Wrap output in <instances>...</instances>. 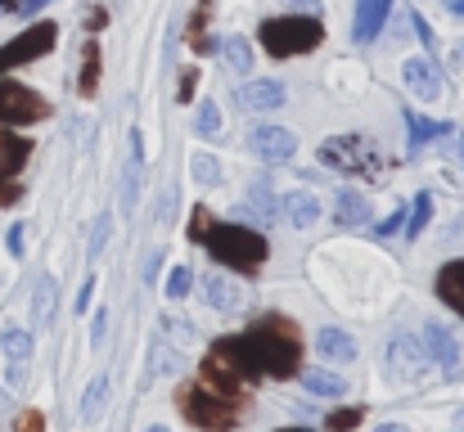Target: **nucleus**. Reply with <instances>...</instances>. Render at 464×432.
I'll use <instances>...</instances> for the list:
<instances>
[{"mask_svg":"<svg viewBox=\"0 0 464 432\" xmlns=\"http://www.w3.org/2000/svg\"><path fill=\"white\" fill-rule=\"evenodd\" d=\"M41 5H50V0H27V5H23V14H36Z\"/></svg>","mask_w":464,"mask_h":432,"instance_id":"obj_47","label":"nucleus"},{"mask_svg":"<svg viewBox=\"0 0 464 432\" xmlns=\"http://www.w3.org/2000/svg\"><path fill=\"white\" fill-rule=\"evenodd\" d=\"M315 347H320V356H324V360H338V365L356 360V338H352V333H343V329H334V324L315 333Z\"/></svg>","mask_w":464,"mask_h":432,"instance_id":"obj_16","label":"nucleus"},{"mask_svg":"<svg viewBox=\"0 0 464 432\" xmlns=\"http://www.w3.org/2000/svg\"><path fill=\"white\" fill-rule=\"evenodd\" d=\"M27 158H32V144L9 136V131H0V180H9L14 171H23Z\"/></svg>","mask_w":464,"mask_h":432,"instance_id":"obj_22","label":"nucleus"},{"mask_svg":"<svg viewBox=\"0 0 464 432\" xmlns=\"http://www.w3.org/2000/svg\"><path fill=\"white\" fill-rule=\"evenodd\" d=\"M401 82H406V91L420 95V100H438V95H442V72H438V63H433L429 54L406 59V63H401Z\"/></svg>","mask_w":464,"mask_h":432,"instance_id":"obj_10","label":"nucleus"},{"mask_svg":"<svg viewBox=\"0 0 464 432\" xmlns=\"http://www.w3.org/2000/svg\"><path fill=\"white\" fill-rule=\"evenodd\" d=\"M41 428H45V419H41L36 410H27V415L18 419V432H41Z\"/></svg>","mask_w":464,"mask_h":432,"instance_id":"obj_37","label":"nucleus"},{"mask_svg":"<svg viewBox=\"0 0 464 432\" xmlns=\"http://www.w3.org/2000/svg\"><path fill=\"white\" fill-rule=\"evenodd\" d=\"M244 207H253L262 221H280V198L271 194V180H253L244 189Z\"/></svg>","mask_w":464,"mask_h":432,"instance_id":"obj_21","label":"nucleus"},{"mask_svg":"<svg viewBox=\"0 0 464 432\" xmlns=\"http://www.w3.org/2000/svg\"><path fill=\"white\" fill-rule=\"evenodd\" d=\"M194 127H198V136H217V131H221V113H217V104H212V100H208V104H198Z\"/></svg>","mask_w":464,"mask_h":432,"instance_id":"obj_32","label":"nucleus"},{"mask_svg":"<svg viewBox=\"0 0 464 432\" xmlns=\"http://www.w3.org/2000/svg\"><path fill=\"white\" fill-rule=\"evenodd\" d=\"M109 230H113V221H109V212H100V221H95V230H91V257H100V253H104Z\"/></svg>","mask_w":464,"mask_h":432,"instance_id":"obj_33","label":"nucleus"},{"mask_svg":"<svg viewBox=\"0 0 464 432\" xmlns=\"http://www.w3.org/2000/svg\"><path fill=\"white\" fill-rule=\"evenodd\" d=\"M104 333H109V315H104V311H100V315H95V320H91V342H95V347H100V342H104Z\"/></svg>","mask_w":464,"mask_h":432,"instance_id":"obj_36","label":"nucleus"},{"mask_svg":"<svg viewBox=\"0 0 464 432\" xmlns=\"http://www.w3.org/2000/svg\"><path fill=\"white\" fill-rule=\"evenodd\" d=\"M303 383H307L311 397H343V392H347L343 379L329 374V370H303Z\"/></svg>","mask_w":464,"mask_h":432,"instance_id":"obj_25","label":"nucleus"},{"mask_svg":"<svg viewBox=\"0 0 464 432\" xmlns=\"http://www.w3.org/2000/svg\"><path fill=\"white\" fill-rule=\"evenodd\" d=\"M104 401H109V379L100 374V379H91V388H86V397H82V419L95 424V419L104 415Z\"/></svg>","mask_w":464,"mask_h":432,"instance_id":"obj_24","label":"nucleus"},{"mask_svg":"<svg viewBox=\"0 0 464 432\" xmlns=\"http://www.w3.org/2000/svg\"><path fill=\"white\" fill-rule=\"evenodd\" d=\"M257 41H262L266 54L294 59V54H307V50H315L324 41V27H320V18H307V14H298V18H271V23H262Z\"/></svg>","mask_w":464,"mask_h":432,"instance_id":"obj_5","label":"nucleus"},{"mask_svg":"<svg viewBox=\"0 0 464 432\" xmlns=\"http://www.w3.org/2000/svg\"><path fill=\"white\" fill-rule=\"evenodd\" d=\"M158 266H162V253H145V280H154Z\"/></svg>","mask_w":464,"mask_h":432,"instance_id":"obj_40","label":"nucleus"},{"mask_svg":"<svg viewBox=\"0 0 464 432\" xmlns=\"http://www.w3.org/2000/svg\"><path fill=\"white\" fill-rule=\"evenodd\" d=\"M189 239H198L217 262L253 275L266 266V239L248 226H226V221H212L208 207H194V221H189Z\"/></svg>","mask_w":464,"mask_h":432,"instance_id":"obj_2","label":"nucleus"},{"mask_svg":"<svg viewBox=\"0 0 464 432\" xmlns=\"http://www.w3.org/2000/svg\"><path fill=\"white\" fill-rule=\"evenodd\" d=\"M280 212H285L289 226L307 230V226H315V216H320V203H315V194H307V189H294V194L280 203Z\"/></svg>","mask_w":464,"mask_h":432,"instance_id":"obj_17","label":"nucleus"},{"mask_svg":"<svg viewBox=\"0 0 464 432\" xmlns=\"http://www.w3.org/2000/svg\"><path fill=\"white\" fill-rule=\"evenodd\" d=\"M54 36H59L54 23H36V27H27L23 36H14L9 45H0V72H9V68H18V63H32V59L50 54V50H54Z\"/></svg>","mask_w":464,"mask_h":432,"instance_id":"obj_7","label":"nucleus"},{"mask_svg":"<svg viewBox=\"0 0 464 432\" xmlns=\"http://www.w3.org/2000/svg\"><path fill=\"white\" fill-rule=\"evenodd\" d=\"M460 428H464V410H460Z\"/></svg>","mask_w":464,"mask_h":432,"instance_id":"obj_52","label":"nucleus"},{"mask_svg":"<svg viewBox=\"0 0 464 432\" xmlns=\"http://www.w3.org/2000/svg\"><path fill=\"white\" fill-rule=\"evenodd\" d=\"M50 118V104L18 86V82H0V127H27V122H45Z\"/></svg>","mask_w":464,"mask_h":432,"instance_id":"obj_6","label":"nucleus"},{"mask_svg":"<svg viewBox=\"0 0 464 432\" xmlns=\"http://www.w3.org/2000/svg\"><path fill=\"white\" fill-rule=\"evenodd\" d=\"M248 149H253L262 162H289V158L298 153V136L285 131V127H257V131L248 136Z\"/></svg>","mask_w":464,"mask_h":432,"instance_id":"obj_11","label":"nucleus"},{"mask_svg":"<svg viewBox=\"0 0 464 432\" xmlns=\"http://www.w3.org/2000/svg\"><path fill=\"white\" fill-rule=\"evenodd\" d=\"M438 297H442L451 311L464 315V262H447V266L438 271Z\"/></svg>","mask_w":464,"mask_h":432,"instance_id":"obj_19","label":"nucleus"},{"mask_svg":"<svg viewBox=\"0 0 464 432\" xmlns=\"http://www.w3.org/2000/svg\"><path fill=\"white\" fill-rule=\"evenodd\" d=\"M406 122H411V144L438 140V136H447V131H451L447 122H429V118H420V113H406Z\"/></svg>","mask_w":464,"mask_h":432,"instance_id":"obj_28","label":"nucleus"},{"mask_svg":"<svg viewBox=\"0 0 464 432\" xmlns=\"http://www.w3.org/2000/svg\"><path fill=\"white\" fill-rule=\"evenodd\" d=\"M18 248H23V226L9 230V253H18Z\"/></svg>","mask_w":464,"mask_h":432,"instance_id":"obj_44","label":"nucleus"},{"mask_svg":"<svg viewBox=\"0 0 464 432\" xmlns=\"http://www.w3.org/2000/svg\"><path fill=\"white\" fill-rule=\"evenodd\" d=\"M361 419H365L361 406H338V410L324 415V432H352V428H361Z\"/></svg>","mask_w":464,"mask_h":432,"instance_id":"obj_26","label":"nucleus"},{"mask_svg":"<svg viewBox=\"0 0 464 432\" xmlns=\"http://www.w3.org/2000/svg\"><path fill=\"white\" fill-rule=\"evenodd\" d=\"M27 0H0V14H9V9H23Z\"/></svg>","mask_w":464,"mask_h":432,"instance_id":"obj_46","label":"nucleus"},{"mask_svg":"<svg viewBox=\"0 0 464 432\" xmlns=\"http://www.w3.org/2000/svg\"><path fill=\"white\" fill-rule=\"evenodd\" d=\"M424 351H429V360H438V365H442V374H447V379H464L460 342L451 338V329H447V324H424Z\"/></svg>","mask_w":464,"mask_h":432,"instance_id":"obj_9","label":"nucleus"},{"mask_svg":"<svg viewBox=\"0 0 464 432\" xmlns=\"http://www.w3.org/2000/svg\"><path fill=\"white\" fill-rule=\"evenodd\" d=\"M176 365H180V356L167 351V342H154V370L158 374H176Z\"/></svg>","mask_w":464,"mask_h":432,"instance_id":"obj_34","label":"nucleus"},{"mask_svg":"<svg viewBox=\"0 0 464 432\" xmlns=\"http://www.w3.org/2000/svg\"><path fill=\"white\" fill-rule=\"evenodd\" d=\"M77 91H82V100H95V91H100V41L95 36L82 50V82H77Z\"/></svg>","mask_w":464,"mask_h":432,"instance_id":"obj_23","label":"nucleus"},{"mask_svg":"<svg viewBox=\"0 0 464 432\" xmlns=\"http://www.w3.org/2000/svg\"><path fill=\"white\" fill-rule=\"evenodd\" d=\"M136 198H140V167L131 162V167H127V185H122V203L136 207Z\"/></svg>","mask_w":464,"mask_h":432,"instance_id":"obj_35","label":"nucleus"},{"mask_svg":"<svg viewBox=\"0 0 464 432\" xmlns=\"http://www.w3.org/2000/svg\"><path fill=\"white\" fill-rule=\"evenodd\" d=\"M388 9H392V0H356V18H352L356 41H374L379 27L388 23Z\"/></svg>","mask_w":464,"mask_h":432,"instance_id":"obj_15","label":"nucleus"},{"mask_svg":"<svg viewBox=\"0 0 464 432\" xmlns=\"http://www.w3.org/2000/svg\"><path fill=\"white\" fill-rule=\"evenodd\" d=\"M239 104H244L248 113H271V109L285 104V82H266V77L244 82V86H239Z\"/></svg>","mask_w":464,"mask_h":432,"instance_id":"obj_14","label":"nucleus"},{"mask_svg":"<svg viewBox=\"0 0 464 432\" xmlns=\"http://www.w3.org/2000/svg\"><path fill=\"white\" fill-rule=\"evenodd\" d=\"M176 406H180V415L194 428H203V432H235L239 419H244V406L235 397H221V392H212L203 383H185L176 392Z\"/></svg>","mask_w":464,"mask_h":432,"instance_id":"obj_3","label":"nucleus"},{"mask_svg":"<svg viewBox=\"0 0 464 432\" xmlns=\"http://www.w3.org/2000/svg\"><path fill=\"white\" fill-rule=\"evenodd\" d=\"M217 351H226L248 383H257L262 374L266 379H294L303 374V333L289 315H262L253 329L244 333H230V338H217L212 342Z\"/></svg>","mask_w":464,"mask_h":432,"instance_id":"obj_1","label":"nucleus"},{"mask_svg":"<svg viewBox=\"0 0 464 432\" xmlns=\"http://www.w3.org/2000/svg\"><path fill=\"white\" fill-rule=\"evenodd\" d=\"M0 351H5V365H9V383H23L27 379V360H32V333L27 329H5L0 333Z\"/></svg>","mask_w":464,"mask_h":432,"instance_id":"obj_13","label":"nucleus"},{"mask_svg":"<svg viewBox=\"0 0 464 432\" xmlns=\"http://www.w3.org/2000/svg\"><path fill=\"white\" fill-rule=\"evenodd\" d=\"M194 82H198V72L189 68V72L180 77V100H189V95H194Z\"/></svg>","mask_w":464,"mask_h":432,"instance_id":"obj_39","label":"nucleus"},{"mask_svg":"<svg viewBox=\"0 0 464 432\" xmlns=\"http://www.w3.org/2000/svg\"><path fill=\"white\" fill-rule=\"evenodd\" d=\"M221 54H226L230 72H248V68H253V50H248V41H244V36H230V41L221 45Z\"/></svg>","mask_w":464,"mask_h":432,"instance_id":"obj_27","label":"nucleus"},{"mask_svg":"<svg viewBox=\"0 0 464 432\" xmlns=\"http://www.w3.org/2000/svg\"><path fill=\"white\" fill-rule=\"evenodd\" d=\"M189 171H194L198 185H221V162L208 158V153H194V158H189Z\"/></svg>","mask_w":464,"mask_h":432,"instance_id":"obj_29","label":"nucleus"},{"mask_svg":"<svg viewBox=\"0 0 464 432\" xmlns=\"http://www.w3.org/2000/svg\"><path fill=\"white\" fill-rule=\"evenodd\" d=\"M91 288H95V280H86V284H82V293H77V311H86V306H91Z\"/></svg>","mask_w":464,"mask_h":432,"instance_id":"obj_41","label":"nucleus"},{"mask_svg":"<svg viewBox=\"0 0 464 432\" xmlns=\"http://www.w3.org/2000/svg\"><path fill=\"white\" fill-rule=\"evenodd\" d=\"M379 432H406V428H401V424H383Z\"/></svg>","mask_w":464,"mask_h":432,"instance_id":"obj_49","label":"nucleus"},{"mask_svg":"<svg viewBox=\"0 0 464 432\" xmlns=\"http://www.w3.org/2000/svg\"><path fill=\"white\" fill-rule=\"evenodd\" d=\"M18 194H23V189H18L14 180H0V207H9V203H18Z\"/></svg>","mask_w":464,"mask_h":432,"instance_id":"obj_38","label":"nucleus"},{"mask_svg":"<svg viewBox=\"0 0 464 432\" xmlns=\"http://www.w3.org/2000/svg\"><path fill=\"white\" fill-rule=\"evenodd\" d=\"M424 370H429V351H424V342L411 338V333L392 338V347H388V379L411 388V383L424 379Z\"/></svg>","mask_w":464,"mask_h":432,"instance_id":"obj_8","label":"nucleus"},{"mask_svg":"<svg viewBox=\"0 0 464 432\" xmlns=\"http://www.w3.org/2000/svg\"><path fill=\"white\" fill-rule=\"evenodd\" d=\"M397 230H401V212H397V216H388V221L379 226V235H397Z\"/></svg>","mask_w":464,"mask_h":432,"instance_id":"obj_42","label":"nucleus"},{"mask_svg":"<svg viewBox=\"0 0 464 432\" xmlns=\"http://www.w3.org/2000/svg\"><path fill=\"white\" fill-rule=\"evenodd\" d=\"M54 297H59L54 280L41 275L36 288H32V324H36V329H50V320H54Z\"/></svg>","mask_w":464,"mask_h":432,"instance_id":"obj_20","label":"nucleus"},{"mask_svg":"<svg viewBox=\"0 0 464 432\" xmlns=\"http://www.w3.org/2000/svg\"><path fill=\"white\" fill-rule=\"evenodd\" d=\"M280 432H311V428H280Z\"/></svg>","mask_w":464,"mask_h":432,"instance_id":"obj_50","label":"nucleus"},{"mask_svg":"<svg viewBox=\"0 0 464 432\" xmlns=\"http://www.w3.org/2000/svg\"><path fill=\"white\" fill-rule=\"evenodd\" d=\"M203 297H208L212 311H226V315L248 306V288L235 284L230 275H208V280H203Z\"/></svg>","mask_w":464,"mask_h":432,"instance_id":"obj_12","label":"nucleus"},{"mask_svg":"<svg viewBox=\"0 0 464 432\" xmlns=\"http://www.w3.org/2000/svg\"><path fill=\"white\" fill-rule=\"evenodd\" d=\"M285 5H289V9H307V14L320 9V0H285Z\"/></svg>","mask_w":464,"mask_h":432,"instance_id":"obj_43","label":"nucleus"},{"mask_svg":"<svg viewBox=\"0 0 464 432\" xmlns=\"http://www.w3.org/2000/svg\"><path fill=\"white\" fill-rule=\"evenodd\" d=\"M429 212H433V194H429V189H420V194H415V203H411V239H420V235H424Z\"/></svg>","mask_w":464,"mask_h":432,"instance_id":"obj_30","label":"nucleus"},{"mask_svg":"<svg viewBox=\"0 0 464 432\" xmlns=\"http://www.w3.org/2000/svg\"><path fill=\"white\" fill-rule=\"evenodd\" d=\"M451 158H456V162H460V167H464V131H460V136H456V144H451Z\"/></svg>","mask_w":464,"mask_h":432,"instance_id":"obj_45","label":"nucleus"},{"mask_svg":"<svg viewBox=\"0 0 464 432\" xmlns=\"http://www.w3.org/2000/svg\"><path fill=\"white\" fill-rule=\"evenodd\" d=\"M189 284H194V271H189V266H171V271H167V284H162V293H167V297H185V293H189Z\"/></svg>","mask_w":464,"mask_h":432,"instance_id":"obj_31","label":"nucleus"},{"mask_svg":"<svg viewBox=\"0 0 464 432\" xmlns=\"http://www.w3.org/2000/svg\"><path fill=\"white\" fill-rule=\"evenodd\" d=\"M145 432H167V428H145Z\"/></svg>","mask_w":464,"mask_h":432,"instance_id":"obj_51","label":"nucleus"},{"mask_svg":"<svg viewBox=\"0 0 464 432\" xmlns=\"http://www.w3.org/2000/svg\"><path fill=\"white\" fill-rule=\"evenodd\" d=\"M447 9H456V14H464V0H447Z\"/></svg>","mask_w":464,"mask_h":432,"instance_id":"obj_48","label":"nucleus"},{"mask_svg":"<svg viewBox=\"0 0 464 432\" xmlns=\"http://www.w3.org/2000/svg\"><path fill=\"white\" fill-rule=\"evenodd\" d=\"M320 162L343 171V176H365V180L383 176V153L370 136H329L320 144Z\"/></svg>","mask_w":464,"mask_h":432,"instance_id":"obj_4","label":"nucleus"},{"mask_svg":"<svg viewBox=\"0 0 464 432\" xmlns=\"http://www.w3.org/2000/svg\"><path fill=\"white\" fill-rule=\"evenodd\" d=\"M334 221H338V226H365V221H370V203H365V194H356V189H338V198H334Z\"/></svg>","mask_w":464,"mask_h":432,"instance_id":"obj_18","label":"nucleus"}]
</instances>
